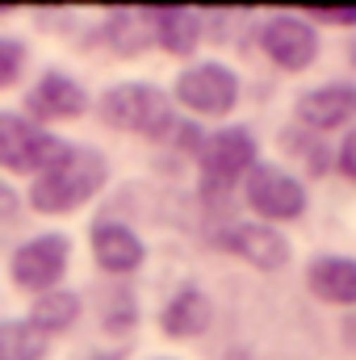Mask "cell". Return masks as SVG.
Wrapping results in <instances>:
<instances>
[{"label":"cell","mask_w":356,"mask_h":360,"mask_svg":"<svg viewBox=\"0 0 356 360\" xmlns=\"http://www.w3.org/2000/svg\"><path fill=\"white\" fill-rule=\"evenodd\" d=\"M306 285L314 297L331 306H356V260L348 256H323L306 272Z\"/></svg>","instance_id":"13"},{"label":"cell","mask_w":356,"mask_h":360,"mask_svg":"<svg viewBox=\"0 0 356 360\" xmlns=\"http://www.w3.org/2000/svg\"><path fill=\"white\" fill-rule=\"evenodd\" d=\"M356 113V84H323L298 101V117L314 130H336Z\"/></svg>","instance_id":"12"},{"label":"cell","mask_w":356,"mask_h":360,"mask_svg":"<svg viewBox=\"0 0 356 360\" xmlns=\"http://www.w3.org/2000/svg\"><path fill=\"white\" fill-rule=\"evenodd\" d=\"M21 63H25V51H21V42H13V38H0V89H4V84H13V76L21 72Z\"/></svg>","instance_id":"18"},{"label":"cell","mask_w":356,"mask_h":360,"mask_svg":"<svg viewBox=\"0 0 356 360\" xmlns=\"http://www.w3.org/2000/svg\"><path fill=\"white\" fill-rule=\"evenodd\" d=\"M177 96H180V105L193 109V113L222 117L235 105V96H239V80L222 63H201V68H189L177 80Z\"/></svg>","instance_id":"7"},{"label":"cell","mask_w":356,"mask_h":360,"mask_svg":"<svg viewBox=\"0 0 356 360\" xmlns=\"http://www.w3.org/2000/svg\"><path fill=\"white\" fill-rule=\"evenodd\" d=\"M63 143L55 134H46L42 126H34L30 117L17 113H0V168L8 172H42L55 151Z\"/></svg>","instance_id":"3"},{"label":"cell","mask_w":356,"mask_h":360,"mask_svg":"<svg viewBox=\"0 0 356 360\" xmlns=\"http://www.w3.org/2000/svg\"><path fill=\"white\" fill-rule=\"evenodd\" d=\"M84 105H89L84 89H80L72 76H63V72L42 76V80L30 89V96H25V109H30L34 117H80Z\"/></svg>","instance_id":"10"},{"label":"cell","mask_w":356,"mask_h":360,"mask_svg":"<svg viewBox=\"0 0 356 360\" xmlns=\"http://www.w3.org/2000/svg\"><path fill=\"white\" fill-rule=\"evenodd\" d=\"M76 314H80V297H76V293H63V289H51V293H42V297L34 302L30 323H34L42 335H55V331L72 327Z\"/></svg>","instance_id":"16"},{"label":"cell","mask_w":356,"mask_h":360,"mask_svg":"<svg viewBox=\"0 0 356 360\" xmlns=\"http://www.w3.org/2000/svg\"><path fill=\"white\" fill-rule=\"evenodd\" d=\"M13 210H17V197L0 184V222H4V218H13Z\"/></svg>","instance_id":"21"},{"label":"cell","mask_w":356,"mask_h":360,"mask_svg":"<svg viewBox=\"0 0 356 360\" xmlns=\"http://www.w3.org/2000/svg\"><path fill=\"white\" fill-rule=\"evenodd\" d=\"M222 248L235 252V256H243L248 264H256V269H265V272L285 269V260H289V243L272 226H231L222 235Z\"/></svg>","instance_id":"9"},{"label":"cell","mask_w":356,"mask_h":360,"mask_svg":"<svg viewBox=\"0 0 356 360\" xmlns=\"http://www.w3.org/2000/svg\"><path fill=\"white\" fill-rule=\"evenodd\" d=\"M160 323H164L168 335H201L205 323H210V302L197 289H184V293H177L168 302V310H164Z\"/></svg>","instance_id":"15"},{"label":"cell","mask_w":356,"mask_h":360,"mask_svg":"<svg viewBox=\"0 0 356 360\" xmlns=\"http://www.w3.org/2000/svg\"><path fill=\"white\" fill-rule=\"evenodd\" d=\"M260 46H265V55L276 68L302 72V68H310L314 55H319V34H314L302 17H272L265 25V34H260Z\"/></svg>","instance_id":"8"},{"label":"cell","mask_w":356,"mask_h":360,"mask_svg":"<svg viewBox=\"0 0 356 360\" xmlns=\"http://www.w3.org/2000/svg\"><path fill=\"white\" fill-rule=\"evenodd\" d=\"M227 360H248V356H243V352H235V356H227Z\"/></svg>","instance_id":"22"},{"label":"cell","mask_w":356,"mask_h":360,"mask_svg":"<svg viewBox=\"0 0 356 360\" xmlns=\"http://www.w3.org/2000/svg\"><path fill=\"white\" fill-rule=\"evenodd\" d=\"M105 160L92 147H59L55 160L38 172L34 188H30V205L38 214H72L80 210L89 197H96V188L105 184Z\"/></svg>","instance_id":"1"},{"label":"cell","mask_w":356,"mask_h":360,"mask_svg":"<svg viewBox=\"0 0 356 360\" xmlns=\"http://www.w3.org/2000/svg\"><path fill=\"white\" fill-rule=\"evenodd\" d=\"M310 13H314L319 21H336V25H352L356 21V4H340V8H331V4H310Z\"/></svg>","instance_id":"19"},{"label":"cell","mask_w":356,"mask_h":360,"mask_svg":"<svg viewBox=\"0 0 356 360\" xmlns=\"http://www.w3.org/2000/svg\"><path fill=\"white\" fill-rule=\"evenodd\" d=\"M101 117L117 130L147 134V139H168L177 130L168 96L151 84H117L101 96Z\"/></svg>","instance_id":"2"},{"label":"cell","mask_w":356,"mask_h":360,"mask_svg":"<svg viewBox=\"0 0 356 360\" xmlns=\"http://www.w3.org/2000/svg\"><path fill=\"white\" fill-rule=\"evenodd\" d=\"M92 256L105 272H134L143 264V243L130 226L122 222H96L92 226Z\"/></svg>","instance_id":"11"},{"label":"cell","mask_w":356,"mask_h":360,"mask_svg":"<svg viewBox=\"0 0 356 360\" xmlns=\"http://www.w3.org/2000/svg\"><path fill=\"white\" fill-rule=\"evenodd\" d=\"M248 201H252V210H256L260 218H268V222H289V218H302V210H306V188L289 176V172L260 164V168H252V176H248Z\"/></svg>","instance_id":"6"},{"label":"cell","mask_w":356,"mask_h":360,"mask_svg":"<svg viewBox=\"0 0 356 360\" xmlns=\"http://www.w3.org/2000/svg\"><path fill=\"white\" fill-rule=\"evenodd\" d=\"M256 168V143L248 130H218L205 151H201V172H205V193H227L243 172Z\"/></svg>","instance_id":"5"},{"label":"cell","mask_w":356,"mask_h":360,"mask_svg":"<svg viewBox=\"0 0 356 360\" xmlns=\"http://www.w3.org/2000/svg\"><path fill=\"white\" fill-rule=\"evenodd\" d=\"M46 335L34 323H0V360H42Z\"/></svg>","instance_id":"17"},{"label":"cell","mask_w":356,"mask_h":360,"mask_svg":"<svg viewBox=\"0 0 356 360\" xmlns=\"http://www.w3.org/2000/svg\"><path fill=\"white\" fill-rule=\"evenodd\" d=\"M340 172L356 180V130L344 139V147H340Z\"/></svg>","instance_id":"20"},{"label":"cell","mask_w":356,"mask_h":360,"mask_svg":"<svg viewBox=\"0 0 356 360\" xmlns=\"http://www.w3.org/2000/svg\"><path fill=\"white\" fill-rule=\"evenodd\" d=\"M68 239L63 235H38V239H30L25 248H17V256H13V285L17 289H25V293H51L55 285H59V276L68 269Z\"/></svg>","instance_id":"4"},{"label":"cell","mask_w":356,"mask_h":360,"mask_svg":"<svg viewBox=\"0 0 356 360\" xmlns=\"http://www.w3.org/2000/svg\"><path fill=\"white\" fill-rule=\"evenodd\" d=\"M151 21H155L164 51H172V55H189L201 38V17L193 8H155Z\"/></svg>","instance_id":"14"}]
</instances>
